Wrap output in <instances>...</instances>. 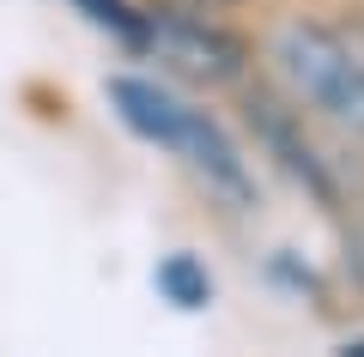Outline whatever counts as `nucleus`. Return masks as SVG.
Here are the masks:
<instances>
[{"mask_svg":"<svg viewBox=\"0 0 364 357\" xmlns=\"http://www.w3.org/2000/svg\"><path fill=\"white\" fill-rule=\"evenodd\" d=\"M109 103H116V115L140 133V140H152V145H164L170 158H182V164L195 170V176H207L219 194L249 200L243 152L231 145V133H225L207 109L182 103L176 91H164L158 79H109Z\"/></svg>","mask_w":364,"mask_h":357,"instance_id":"1","label":"nucleus"},{"mask_svg":"<svg viewBox=\"0 0 364 357\" xmlns=\"http://www.w3.org/2000/svg\"><path fill=\"white\" fill-rule=\"evenodd\" d=\"M267 55L298 109H310L346 140H364V55L340 31L316 25V18H291L273 31Z\"/></svg>","mask_w":364,"mask_h":357,"instance_id":"2","label":"nucleus"},{"mask_svg":"<svg viewBox=\"0 0 364 357\" xmlns=\"http://www.w3.org/2000/svg\"><path fill=\"white\" fill-rule=\"evenodd\" d=\"M146 49H158V61H176L188 79H231L243 61V49L200 18H146Z\"/></svg>","mask_w":364,"mask_h":357,"instance_id":"3","label":"nucleus"},{"mask_svg":"<svg viewBox=\"0 0 364 357\" xmlns=\"http://www.w3.org/2000/svg\"><path fill=\"white\" fill-rule=\"evenodd\" d=\"M158 291H164L176 309H200L213 297V273L200 267L195 255H170L164 267H158Z\"/></svg>","mask_w":364,"mask_h":357,"instance_id":"4","label":"nucleus"},{"mask_svg":"<svg viewBox=\"0 0 364 357\" xmlns=\"http://www.w3.org/2000/svg\"><path fill=\"white\" fill-rule=\"evenodd\" d=\"M79 6H85V13L97 18L104 31H116L122 43H134V49H146V13H134L128 0H79Z\"/></svg>","mask_w":364,"mask_h":357,"instance_id":"5","label":"nucleus"},{"mask_svg":"<svg viewBox=\"0 0 364 357\" xmlns=\"http://www.w3.org/2000/svg\"><path fill=\"white\" fill-rule=\"evenodd\" d=\"M358 267H364V230H358Z\"/></svg>","mask_w":364,"mask_h":357,"instance_id":"6","label":"nucleus"},{"mask_svg":"<svg viewBox=\"0 0 364 357\" xmlns=\"http://www.w3.org/2000/svg\"><path fill=\"white\" fill-rule=\"evenodd\" d=\"M200 6H231V0H200Z\"/></svg>","mask_w":364,"mask_h":357,"instance_id":"7","label":"nucleus"}]
</instances>
